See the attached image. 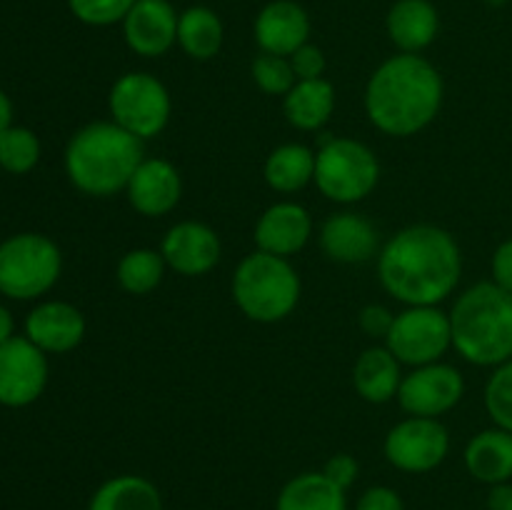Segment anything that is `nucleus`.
<instances>
[{
    "label": "nucleus",
    "instance_id": "obj_1",
    "mask_svg": "<svg viewBox=\"0 0 512 510\" xmlns=\"http://www.w3.org/2000/svg\"><path fill=\"white\" fill-rule=\"evenodd\" d=\"M463 278V253L453 235L430 223L390 235L378 253V280L403 305H440Z\"/></svg>",
    "mask_w": 512,
    "mask_h": 510
},
{
    "label": "nucleus",
    "instance_id": "obj_2",
    "mask_svg": "<svg viewBox=\"0 0 512 510\" xmlns=\"http://www.w3.org/2000/svg\"><path fill=\"white\" fill-rule=\"evenodd\" d=\"M445 83L440 70L418 53L383 60L365 85V113L390 138H413L440 115Z\"/></svg>",
    "mask_w": 512,
    "mask_h": 510
},
{
    "label": "nucleus",
    "instance_id": "obj_3",
    "mask_svg": "<svg viewBox=\"0 0 512 510\" xmlns=\"http://www.w3.org/2000/svg\"><path fill=\"white\" fill-rule=\"evenodd\" d=\"M145 160L143 140L113 120H95L75 130L65 145V175L75 190L90 198L125 193L130 178Z\"/></svg>",
    "mask_w": 512,
    "mask_h": 510
},
{
    "label": "nucleus",
    "instance_id": "obj_4",
    "mask_svg": "<svg viewBox=\"0 0 512 510\" xmlns=\"http://www.w3.org/2000/svg\"><path fill=\"white\" fill-rule=\"evenodd\" d=\"M453 348L468 363L498 368L512 360V293L493 280L470 285L450 308Z\"/></svg>",
    "mask_w": 512,
    "mask_h": 510
},
{
    "label": "nucleus",
    "instance_id": "obj_5",
    "mask_svg": "<svg viewBox=\"0 0 512 510\" xmlns=\"http://www.w3.org/2000/svg\"><path fill=\"white\" fill-rule=\"evenodd\" d=\"M300 275L290 258L253 250L235 268L230 293L240 313L253 323H280L300 303Z\"/></svg>",
    "mask_w": 512,
    "mask_h": 510
},
{
    "label": "nucleus",
    "instance_id": "obj_6",
    "mask_svg": "<svg viewBox=\"0 0 512 510\" xmlns=\"http://www.w3.org/2000/svg\"><path fill=\"white\" fill-rule=\"evenodd\" d=\"M315 188L338 205H355L380 183L378 155L355 138H325L315 150Z\"/></svg>",
    "mask_w": 512,
    "mask_h": 510
},
{
    "label": "nucleus",
    "instance_id": "obj_7",
    "mask_svg": "<svg viewBox=\"0 0 512 510\" xmlns=\"http://www.w3.org/2000/svg\"><path fill=\"white\" fill-rule=\"evenodd\" d=\"M63 273L58 243L43 233H15L0 243V293L10 300H38Z\"/></svg>",
    "mask_w": 512,
    "mask_h": 510
},
{
    "label": "nucleus",
    "instance_id": "obj_8",
    "mask_svg": "<svg viewBox=\"0 0 512 510\" xmlns=\"http://www.w3.org/2000/svg\"><path fill=\"white\" fill-rule=\"evenodd\" d=\"M110 120L138 140H153L168 128L173 100L163 80L145 70H130L113 83L108 93Z\"/></svg>",
    "mask_w": 512,
    "mask_h": 510
},
{
    "label": "nucleus",
    "instance_id": "obj_9",
    "mask_svg": "<svg viewBox=\"0 0 512 510\" xmlns=\"http://www.w3.org/2000/svg\"><path fill=\"white\" fill-rule=\"evenodd\" d=\"M385 348L408 368L438 363L453 348L450 313L440 305H405L395 313Z\"/></svg>",
    "mask_w": 512,
    "mask_h": 510
},
{
    "label": "nucleus",
    "instance_id": "obj_10",
    "mask_svg": "<svg viewBox=\"0 0 512 510\" xmlns=\"http://www.w3.org/2000/svg\"><path fill=\"white\" fill-rule=\"evenodd\" d=\"M385 460L403 473H430L450 453V433L440 418L408 415L388 430L383 443Z\"/></svg>",
    "mask_w": 512,
    "mask_h": 510
},
{
    "label": "nucleus",
    "instance_id": "obj_11",
    "mask_svg": "<svg viewBox=\"0 0 512 510\" xmlns=\"http://www.w3.org/2000/svg\"><path fill=\"white\" fill-rule=\"evenodd\" d=\"M48 355L25 335L0 345V405L28 408L48 388Z\"/></svg>",
    "mask_w": 512,
    "mask_h": 510
},
{
    "label": "nucleus",
    "instance_id": "obj_12",
    "mask_svg": "<svg viewBox=\"0 0 512 510\" xmlns=\"http://www.w3.org/2000/svg\"><path fill=\"white\" fill-rule=\"evenodd\" d=\"M465 395V378L455 365L430 363L410 368L398 390L400 408L418 418H440L450 413Z\"/></svg>",
    "mask_w": 512,
    "mask_h": 510
},
{
    "label": "nucleus",
    "instance_id": "obj_13",
    "mask_svg": "<svg viewBox=\"0 0 512 510\" xmlns=\"http://www.w3.org/2000/svg\"><path fill=\"white\" fill-rule=\"evenodd\" d=\"M158 250L170 270L183 278H200L220 263L223 243L210 225L198 220H180L170 225Z\"/></svg>",
    "mask_w": 512,
    "mask_h": 510
},
{
    "label": "nucleus",
    "instance_id": "obj_14",
    "mask_svg": "<svg viewBox=\"0 0 512 510\" xmlns=\"http://www.w3.org/2000/svg\"><path fill=\"white\" fill-rule=\"evenodd\" d=\"M178 18L170 0H135L125 15V45L140 58H160L178 45Z\"/></svg>",
    "mask_w": 512,
    "mask_h": 510
},
{
    "label": "nucleus",
    "instance_id": "obj_15",
    "mask_svg": "<svg viewBox=\"0 0 512 510\" xmlns=\"http://www.w3.org/2000/svg\"><path fill=\"white\" fill-rule=\"evenodd\" d=\"M130 208L143 218H160L178 208L183 198V178L165 158H145L125 188Z\"/></svg>",
    "mask_w": 512,
    "mask_h": 510
},
{
    "label": "nucleus",
    "instance_id": "obj_16",
    "mask_svg": "<svg viewBox=\"0 0 512 510\" xmlns=\"http://www.w3.org/2000/svg\"><path fill=\"white\" fill-rule=\"evenodd\" d=\"M25 338L45 355H63L78 348L85 338V315L65 300H43L25 318Z\"/></svg>",
    "mask_w": 512,
    "mask_h": 510
},
{
    "label": "nucleus",
    "instance_id": "obj_17",
    "mask_svg": "<svg viewBox=\"0 0 512 510\" xmlns=\"http://www.w3.org/2000/svg\"><path fill=\"white\" fill-rule=\"evenodd\" d=\"M255 245L258 250L280 258H293L313 238V215L295 200H278L255 223Z\"/></svg>",
    "mask_w": 512,
    "mask_h": 510
},
{
    "label": "nucleus",
    "instance_id": "obj_18",
    "mask_svg": "<svg viewBox=\"0 0 512 510\" xmlns=\"http://www.w3.org/2000/svg\"><path fill=\"white\" fill-rule=\"evenodd\" d=\"M320 248L325 258L340 265H360L378 258L380 238L375 225L353 210L333 213L320 225Z\"/></svg>",
    "mask_w": 512,
    "mask_h": 510
},
{
    "label": "nucleus",
    "instance_id": "obj_19",
    "mask_svg": "<svg viewBox=\"0 0 512 510\" xmlns=\"http://www.w3.org/2000/svg\"><path fill=\"white\" fill-rule=\"evenodd\" d=\"M260 53L290 58L298 48L310 43V15L295 0H270L263 5L253 25Z\"/></svg>",
    "mask_w": 512,
    "mask_h": 510
},
{
    "label": "nucleus",
    "instance_id": "obj_20",
    "mask_svg": "<svg viewBox=\"0 0 512 510\" xmlns=\"http://www.w3.org/2000/svg\"><path fill=\"white\" fill-rule=\"evenodd\" d=\"M388 38L400 53H423L440 33V13L430 0H398L385 18Z\"/></svg>",
    "mask_w": 512,
    "mask_h": 510
},
{
    "label": "nucleus",
    "instance_id": "obj_21",
    "mask_svg": "<svg viewBox=\"0 0 512 510\" xmlns=\"http://www.w3.org/2000/svg\"><path fill=\"white\" fill-rule=\"evenodd\" d=\"M403 375V363L385 345H373L355 360L353 388L365 403L385 405L398 398Z\"/></svg>",
    "mask_w": 512,
    "mask_h": 510
},
{
    "label": "nucleus",
    "instance_id": "obj_22",
    "mask_svg": "<svg viewBox=\"0 0 512 510\" xmlns=\"http://www.w3.org/2000/svg\"><path fill=\"white\" fill-rule=\"evenodd\" d=\"M465 468L478 483L498 485L512 480V433L503 428L480 430L465 445Z\"/></svg>",
    "mask_w": 512,
    "mask_h": 510
},
{
    "label": "nucleus",
    "instance_id": "obj_23",
    "mask_svg": "<svg viewBox=\"0 0 512 510\" xmlns=\"http://www.w3.org/2000/svg\"><path fill=\"white\" fill-rule=\"evenodd\" d=\"M283 113L295 130L318 133L335 113V88L330 80H298L283 98Z\"/></svg>",
    "mask_w": 512,
    "mask_h": 510
},
{
    "label": "nucleus",
    "instance_id": "obj_24",
    "mask_svg": "<svg viewBox=\"0 0 512 510\" xmlns=\"http://www.w3.org/2000/svg\"><path fill=\"white\" fill-rule=\"evenodd\" d=\"M263 178L275 193H298L315 178V150L305 143H283L270 150L263 165Z\"/></svg>",
    "mask_w": 512,
    "mask_h": 510
},
{
    "label": "nucleus",
    "instance_id": "obj_25",
    "mask_svg": "<svg viewBox=\"0 0 512 510\" xmlns=\"http://www.w3.org/2000/svg\"><path fill=\"white\" fill-rule=\"evenodd\" d=\"M88 510H163V495L153 480L123 473L98 485Z\"/></svg>",
    "mask_w": 512,
    "mask_h": 510
},
{
    "label": "nucleus",
    "instance_id": "obj_26",
    "mask_svg": "<svg viewBox=\"0 0 512 510\" xmlns=\"http://www.w3.org/2000/svg\"><path fill=\"white\" fill-rule=\"evenodd\" d=\"M275 510H348V495L320 470L300 473L283 485Z\"/></svg>",
    "mask_w": 512,
    "mask_h": 510
},
{
    "label": "nucleus",
    "instance_id": "obj_27",
    "mask_svg": "<svg viewBox=\"0 0 512 510\" xmlns=\"http://www.w3.org/2000/svg\"><path fill=\"white\" fill-rule=\"evenodd\" d=\"M225 40V28L220 15L208 5L185 8L178 18V45L188 58L213 60Z\"/></svg>",
    "mask_w": 512,
    "mask_h": 510
},
{
    "label": "nucleus",
    "instance_id": "obj_28",
    "mask_svg": "<svg viewBox=\"0 0 512 510\" xmlns=\"http://www.w3.org/2000/svg\"><path fill=\"white\" fill-rule=\"evenodd\" d=\"M165 258L155 248H133L118 260L115 278L118 285L130 295H148L163 283L165 278Z\"/></svg>",
    "mask_w": 512,
    "mask_h": 510
},
{
    "label": "nucleus",
    "instance_id": "obj_29",
    "mask_svg": "<svg viewBox=\"0 0 512 510\" xmlns=\"http://www.w3.org/2000/svg\"><path fill=\"white\" fill-rule=\"evenodd\" d=\"M40 138L25 125H10L0 133V168L10 175H28L40 163Z\"/></svg>",
    "mask_w": 512,
    "mask_h": 510
},
{
    "label": "nucleus",
    "instance_id": "obj_30",
    "mask_svg": "<svg viewBox=\"0 0 512 510\" xmlns=\"http://www.w3.org/2000/svg\"><path fill=\"white\" fill-rule=\"evenodd\" d=\"M250 75H253V83L265 95H280V98H285L290 93V88L298 83L293 65H290V58L273 53H260L253 60V65H250Z\"/></svg>",
    "mask_w": 512,
    "mask_h": 510
},
{
    "label": "nucleus",
    "instance_id": "obj_31",
    "mask_svg": "<svg viewBox=\"0 0 512 510\" xmlns=\"http://www.w3.org/2000/svg\"><path fill=\"white\" fill-rule=\"evenodd\" d=\"M485 410L493 425L512 433V360L493 368L485 383Z\"/></svg>",
    "mask_w": 512,
    "mask_h": 510
},
{
    "label": "nucleus",
    "instance_id": "obj_32",
    "mask_svg": "<svg viewBox=\"0 0 512 510\" xmlns=\"http://www.w3.org/2000/svg\"><path fill=\"white\" fill-rule=\"evenodd\" d=\"M135 0H68V8L80 23L90 28H110L123 23Z\"/></svg>",
    "mask_w": 512,
    "mask_h": 510
},
{
    "label": "nucleus",
    "instance_id": "obj_33",
    "mask_svg": "<svg viewBox=\"0 0 512 510\" xmlns=\"http://www.w3.org/2000/svg\"><path fill=\"white\" fill-rule=\"evenodd\" d=\"M320 473H323L330 483L338 485V488H343L345 493H348V490L355 485V480H358L360 463L350 453H335L325 460Z\"/></svg>",
    "mask_w": 512,
    "mask_h": 510
},
{
    "label": "nucleus",
    "instance_id": "obj_34",
    "mask_svg": "<svg viewBox=\"0 0 512 510\" xmlns=\"http://www.w3.org/2000/svg\"><path fill=\"white\" fill-rule=\"evenodd\" d=\"M290 65H293L295 78L298 80L323 78L325 68H328L323 50H320L318 45H310V43H305L303 48H298L293 55H290Z\"/></svg>",
    "mask_w": 512,
    "mask_h": 510
},
{
    "label": "nucleus",
    "instance_id": "obj_35",
    "mask_svg": "<svg viewBox=\"0 0 512 510\" xmlns=\"http://www.w3.org/2000/svg\"><path fill=\"white\" fill-rule=\"evenodd\" d=\"M393 320H395V313H390L385 305H365L363 310H360L358 315V323H360V330H363L368 338H388L390 328H393Z\"/></svg>",
    "mask_w": 512,
    "mask_h": 510
},
{
    "label": "nucleus",
    "instance_id": "obj_36",
    "mask_svg": "<svg viewBox=\"0 0 512 510\" xmlns=\"http://www.w3.org/2000/svg\"><path fill=\"white\" fill-rule=\"evenodd\" d=\"M355 510H405V503L398 490L388 488V485H373V488L363 490Z\"/></svg>",
    "mask_w": 512,
    "mask_h": 510
},
{
    "label": "nucleus",
    "instance_id": "obj_37",
    "mask_svg": "<svg viewBox=\"0 0 512 510\" xmlns=\"http://www.w3.org/2000/svg\"><path fill=\"white\" fill-rule=\"evenodd\" d=\"M490 273H493L495 285H500V288L512 293V238L503 240L495 248L493 260H490Z\"/></svg>",
    "mask_w": 512,
    "mask_h": 510
},
{
    "label": "nucleus",
    "instance_id": "obj_38",
    "mask_svg": "<svg viewBox=\"0 0 512 510\" xmlns=\"http://www.w3.org/2000/svg\"><path fill=\"white\" fill-rule=\"evenodd\" d=\"M488 510H512V483L490 485Z\"/></svg>",
    "mask_w": 512,
    "mask_h": 510
},
{
    "label": "nucleus",
    "instance_id": "obj_39",
    "mask_svg": "<svg viewBox=\"0 0 512 510\" xmlns=\"http://www.w3.org/2000/svg\"><path fill=\"white\" fill-rule=\"evenodd\" d=\"M15 335V318L3 303H0V345L8 343L10 338Z\"/></svg>",
    "mask_w": 512,
    "mask_h": 510
},
{
    "label": "nucleus",
    "instance_id": "obj_40",
    "mask_svg": "<svg viewBox=\"0 0 512 510\" xmlns=\"http://www.w3.org/2000/svg\"><path fill=\"white\" fill-rule=\"evenodd\" d=\"M10 125H13V103H10L8 93L0 88V133L10 128Z\"/></svg>",
    "mask_w": 512,
    "mask_h": 510
},
{
    "label": "nucleus",
    "instance_id": "obj_41",
    "mask_svg": "<svg viewBox=\"0 0 512 510\" xmlns=\"http://www.w3.org/2000/svg\"><path fill=\"white\" fill-rule=\"evenodd\" d=\"M493 3H503V0H493Z\"/></svg>",
    "mask_w": 512,
    "mask_h": 510
}]
</instances>
